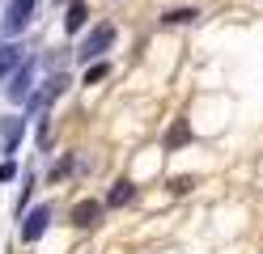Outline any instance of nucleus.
Returning a JSON list of instances; mask_svg holds the SVG:
<instances>
[{"label": "nucleus", "instance_id": "nucleus-13", "mask_svg": "<svg viewBox=\"0 0 263 254\" xmlns=\"http://www.w3.org/2000/svg\"><path fill=\"white\" fill-rule=\"evenodd\" d=\"M110 76V68L106 64H93V68H85V85H98V81H106Z\"/></svg>", "mask_w": 263, "mask_h": 254}, {"label": "nucleus", "instance_id": "nucleus-14", "mask_svg": "<svg viewBox=\"0 0 263 254\" xmlns=\"http://www.w3.org/2000/svg\"><path fill=\"white\" fill-rule=\"evenodd\" d=\"M191 186H195V178H191V174H178V178H170V191H174V195H187Z\"/></svg>", "mask_w": 263, "mask_h": 254}, {"label": "nucleus", "instance_id": "nucleus-9", "mask_svg": "<svg viewBox=\"0 0 263 254\" xmlns=\"http://www.w3.org/2000/svg\"><path fill=\"white\" fill-rule=\"evenodd\" d=\"M0 131H5V152H17V140H22V119H0Z\"/></svg>", "mask_w": 263, "mask_h": 254}, {"label": "nucleus", "instance_id": "nucleus-2", "mask_svg": "<svg viewBox=\"0 0 263 254\" xmlns=\"http://www.w3.org/2000/svg\"><path fill=\"white\" fill-rule=\"evenodd\" d=\"M22 220H26V225H22V242H39V237L47 233V220H51V208H47V203H43V208L26 212Z\"/></svg>", "mask_w": 263, "mask_h": 254}, {"label": "nucleus", "instance_id": "nucleus-11", "mask_svg": "<svg viewBox=\"0 0 263 254\" xmlns=\"http://www.w3.org/2000/svg\"><path fill=\"white\" fill-rule=\"evenodd\" d=\"M195 17H200V9H170L161 22H166V26H183V22H195Z\"/></svg>", "mask_w": 263, "mask_h": 254}, {"label": "nucleus", "instance_id": "nucleus-4", "mask_svg": "<svg viewBox=\"0 0 263 254\" xmlns=\"http://www.w3.org/2000/svg\"><path fill=\"white\" fill-rule=\"evenodd\" d=\"M34 5L39 0H9V13H5V30L9 34H17L30 17H34Z\"/></svg>", "mask_w": 263, "mask_h": 254}, {"label": "nucleus", "instance_id": "nucleus-6", "mask_svg": "<svg viewBox=\"0 0 263 254\" xmlns=\"http://www.w3.org/2000/svg\"><path fill=\"white\" fill-rule=\"evenodd\" d=\"M132 199H136V182H127V178H119V182L110 186V195H106L110 208H127Z\"/></svg>", "mask_w": 263, "mask_h": 254}, {"label": "nucleus", "instance_id": "nucleus-3", "mask_svg": "<svg viewBox=\"0 0 263 254\" xmlns=\"http://www.w3.org/2000/svg\"><path fill=\"white\" fill-rule=\"evenodd\" d=\"M72 225L77 229H98V225H102V203H98V199H81L72 208Z\"/></svg>", "mask_w": 263, "mask_h": 254}, {"label": "nucleus", "instance_id": "nucleus-8", "mask_svg": "<svg viewBox=\"0 0 263 254\" xmlns=\"http://www.w3.org/2000/svg\"><path fill=\"white\" fill-rule=\"evenodd\" d=\"M187 140H191V123H187V119H174L170 131H166V148H183Z\"/></svg>", "mask_w": 263, "mask_h": 254}, {"label": "nucleus", "instance_id": "nucleus-5", "mask_svg": "<svg viewBox=\"0 0 263 254\" xmlns=\"http://www.w3.org/2000/svg\"><path fill=\"white\" fill-rule=\"evenodd\" d=\"M30 81H34V60H26L17 72L9 76V97H13V102H22V97L30 93Z\"/></svg>", "mask_w": 263, "mask_h": 254}, {"label": "nucleus", "instance_id": "nucleus-10", "mask_svg": "<svg viewBox=\"0 0 263 254\" xmlns=\"http://www.w3.org/2000/svg\"><path fill=\"white\" fill-rule=\"evenodd\" d=\"M68 85H72V81H68V72H55L51 81H47V89H43V102H51V97H60L64 89H68Z\"/></svg>", "mask_w": 263, "mask_h": 254}, {"label": "nucleus", "instance_id": "nucleus-12", "mask_svg": "<svg viewBox=\"0 0 263 254\" xmlns=\"http://www.w3.org/2000/svg\"><path fill=\"white\" fill-rule=\"evenodd\" d=\"M17 60H22V47H0V76H5Z\"/></svg>", "mask_w": 263, "mask_h": 254}, {"label": "nucleus", "instance_id": "nucleus-17", "mask_svg": "<svg viewBox=\"0 0 263 254\" xmlns=\"http://www.w3.org/2000/svg\"><path fill=\"white\" fill-rule=\"evenodd\" d=\"M9 178H17V165H13V161L0 165V182H9Z\"/></svg>", "mask_w": 263, "mask_h": 254}, {"label": "nucleus", "instance_id": "nucleus-7", "mask_svg": "<svg viewBox=\"0 0 263 254\" xmlns=\"http://www.w3.org/2000/svg\"><path fill=\"white\" fill-rule=\"evenodd\" d=\"M85 22H89V5H85V0H72V5H68V17H64V30L77 34V30H85Z\"/></svg>", "mask_w": 263, "mask_h": 254}, {"label": "nucleus", "instance_id": "nucleus-15", "mask_svg": "<svg viewBox=\"0 0 263 254\" xmlns=\"http://www.w3.org/2000/svg\"><path fill=\"white\" fill-rule=\"evenodd\" d=\"M30 186H34V178H22V195H17V216H22V208H26V199H30Z\"/></svg>", "mask_w": 263, "mask_h": 254}, {"label": "nucleus", "instance_id": "nucleus-16", "mask_svg": "<svg viewBox=\"0 0 263 254\" xmlns=\"http://www.w3.org/2000/svg\"><path fill=\"white\" fill-rule=\"evenodd\" d=\"M72 165H77V157H64V161H60V165L51 169V178H64V174H68V169H72Z\"/></svg>", "mask_w": 263, "mask_h": 254}, {"label": "nucleus", "instance_id": "nucleus-1", "mask_svg": "<svg viewBox=\"0 0 263 254\" xmlns=\"http://www.w3.org/2000/svg\"><path fill=\"white\" fill-rule=\"evenodd\" d=\"M110 43H115V26H110V22H102V26H93V30H89V38L77 47V55L89 64V60H98V55H102Z\"/></svg>", "mask_w": 263, "mask_h": 254}]
</instances>
